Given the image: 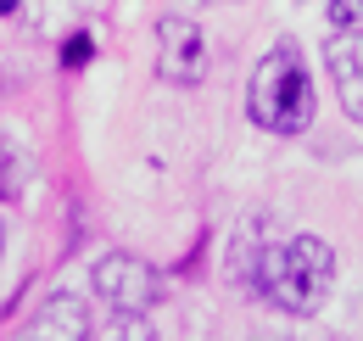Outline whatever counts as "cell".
<instances>
[{
	"mask_svg": "<svg viewBox=\"0 0 363 341\" xmlns=\"http://www.w3.org/2000/svg\"><path fill=\"white\" fill-rule=\"evenodd\" d=\"M11 6H17V0H0V11H11Z\"/></svg>",
	"mask_w": 363,
	"mask_h": 341,
	"instance_id": "9c48e42d",
	"label": "cell"
},
{
	"mask_svg": "<svg viewBox=\"0 0 363 341\" xmlns=\"http://www.w3.org/2000/svg\"><path fill=\"white\" fill-rule=\"evenodd\" d=\"M157 73H162L168 85H179V90L207 79V34H201L196 17L174 11V17L157 23Z\"/></svg>",
	"mask_w": 363,
	"mask_h": 341,
	"instance_id": "277c9868",
	"label": "cell"
},
{
	"mask_svg": "<svg viewBox=\"0 0 363 341\" xmlns=\"http://www.w3.org/2000/svg\"><path fill=\"white\" fill-rule=\"evenodd\" d=\"M95 325H90V308L73 297V291H56V297H45V308L28 319V336H40V341H79V336H90Z\"/></svg>",
	"mask_w": 363,
	"mask_h": 341,
	"instance_id": "8992f818",
	"label": "cell"
},
{
	"mask_svg": "<svg viewBox=\"0 0 363 341\" xmlns=\"http://www.w3.org/2000/svg\"><path fill=\"white\" fill-rule=\"evenodd\" d=\"M62 62H67V67H84V62H90V40H67Z\"/></svg>",
	"mask_w": 363,
	"mask_h": 341,
	"instance_id": "ba28073f",
	"label": "cell"
},
{
	"mask_svg": "<svg viewBox=\"0 0 363 341\" xmlns=\"http://www.w3.org/2000/svg\"><path fill=\"white\" fill-rule=\"evenodd\" d=\"M0 252H6V224H0Z\"/></svg>",
	"mask_w": 363,
	"mask_h": 341,
	"instance_id": "30bf717a",
	"label": "cell"
},
{
	"mask_svg": "<svg viewBox=\"0 0 363 341\" xmlns=\"http://www.w3.org/2000/svg\"><path fill=\"white\" fill-rule=\"evenodd\" d=\"M252 291L263 302H274L279 313H296L308 319L318 313L330 291H335V247L318 241V235H296V241H279V247H257L252 257Z\"/></svg>",
	"mask_w": 363,
	"mask_h": 341,
	"instance_id": "6da1fadb",
	"label": "cell"
},
{
	"mask_svg": "<svg viewBox=\"0 0 363 341\" xmlns=\"http://www.w3.org/2000/svg\"><path fill=\"white\" fill-rule=\"evenodd\" d=\"M324 67L335 79V95H341L347 118L363 124V23L358 28H341L335 40L324 45Z\"/></svg>",
	"mask_w": 363,
	"mask_h": 341,
	"instance_id": "5b68a950",
	"label": "cell"
},
{
	"mask_svg": "<svg viewBox=\"0 0 363 341\" xmlns=\"http://www.w3.org/2000/svg\"><path fill=\"white\" fill-rule=\"evenodd\" d=\"M179 6H201V0H179Z\"/></svg>",
	"mask_w": 363,
	"mask_h": 341,
	"instance_id": "8fae6325",
	"label": "cell"
},
{
	"mask_svg": "<svg viewBox=\"0 0 363 341\" xmlns=\"http://www.w3.org/2000/svg\"><path fill=\"white\" fill-rule=\"evenodd\" d=\"M246 112L252 124L269 129V134H302L318 112V95H313V79H308V62L291 40H279L252 67V85H246Z\"/></svg>",
	"mask_w": 363,
	"mask_h": 341,
	"instance_id": "7a4b0ae2",
	"label": "cell"
},
{
	"mask_svg": "<svg viewBox=\"0 0 363 341\" xmlns=\"http://www.w3.org/2000/svg\"><path fill=\"white\" fill-rule=\"evenodd\" d=\"M90 286H95V297L106 302L112 313H151V308L162 302V274H157L145 257H135V252L95 257Z\"/></svg>",
	"mask_w": 363,
	"mask_h": 341,
	"instance_id": "3957f363",
	"label": "cell"
},
{
	"mask_svg": "<svg viewBox=\"0 0 363 341\" xmlns=\"http://www.w3.org/2000/svg\"><path fill=\"white\" fill-rule=\"evenodd\" d=\"M330 23H335V28H358L363 23V0H330Z\"/></svg>",
	"mask_w": 363,
	"mask_h": 341,
	"instance_id": "52a82bcc",
	"label": "cell"
}]
</instances>
